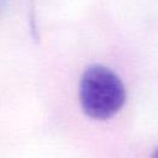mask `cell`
Instances as JSON below:
<instances>
[{
	"label": "cell",
	"mask_w": 158,
	"mask_h": 158,
	"mask_svg": "<svg viewBox=\"0 0 158 158\" xmlns=\"http://www.w3.org/2000/svg\"><path fill=\"white\" fill-rule=\"evenodd\" d=\"M7 4H9V0H0V16L2 15V12L6 9Z\"/></svg>",
	"instance_id": "7a4b0ae2"
},
{
	"label": "cell",
	"mask_w": 158,
	"mask_h": 158,
	"mask_svg": "<svg viewBox=\"0 0 158 158\" xmlns=\"http://www.w3.org/2000/svg\"><path fill=\"white\" fill-rule=\"evenodd\" d=\"M151 158H158V147L156 148V151L153 152V154H152V157Z\"/></svg>",
	"instance_id": "3957f363"
},
{
	"label": "cell",
	"mask_w": 158,
	"mask_h": 158,
	"mask_svg": "<svg viewBox=\"0 0 158 158\" xmlns=\"http://www.w3.org/2000/svg\"><path fill=\"white\" fill-rule=\"evenodd\" d=\"M123 83L107 67L94 64L85 69L79 83V101L84 114L95 120H107L123 106Z\"/></svg>",
	"instance_id": "6da1fadb"
}]
</instances>
